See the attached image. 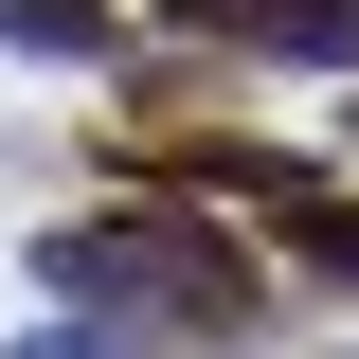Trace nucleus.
<instances>
[{
	"label": "nucleus",
	"mask_w": 359,
	"mask_h": 359,
	"mask_svg": "<svg viewBox=\"0 0 359 359\" xmlns=\"http://www.w3.org/2000/svg\"><path fill=\"white\" fill-rule=\"evenodd\" d=\"M54 287H108V306H162V323H233L252 306V269H233L216 233H144V216L54 233Z\"/></svg>",
	"instance_id": "nucleus-1"
},
{
	"label": "nucleus",
	"mask_w": 359,
	"mask_h": 359,
	"mask_svg": "<svg viewBox=\"0 0 359 359\" xmlns=\"http://www.w3.org/2000/svg\"><path fill=\"white\" fill-rule=\"evenodd\" d=\"M0 36H18V54H108V18H90V0H18Z\"/></svg>",
	"instance_id": "nucleus-2"
}]
</instances>
